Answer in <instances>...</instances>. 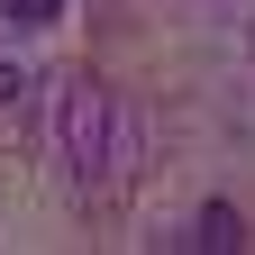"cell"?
I'll list each match as a JSON object with an SVG mask.
<instances>
[{"label":"cell","mask_w":255,"mask_h":255,"mask_svg":"<svg viewBox=\"0 0 255 255\" xmlns=\"http://www.w3.org/2000/svg\"><path fill=\"white\" fill-rule=\"evenodd\" d=\"M27 101V73H18V64H0V110H18Z\"/></svg>","instance_id":"cell-4"},{"label":"cell","mask_w":255,"mask_h":255,"mask_svg":"<svg viewBox=\"0 0 255 255\" xmlns=\"http://www.w3.org/2000/svg\"><path fill=\"white\" fill-rule=\"evenodd\" d=\"M182 246H191V255H237V246H246V219H237L228 201H210L201 219H191V237H182Z\"/></svg>","instance_id":"cell-2"},{"label":"cell","mask_w":255,"mask_h":255,"mask_svg":"<svg viewBox=\"0 0 255 255\" xmlns=\"http://www.w3.org/2000/svg\"><path fill=\"white\" fill-rule=\"evenodd\" d=\"M0 18H9V27H55L64 0H0Z\"/></svg>","instance_id":"cell-3"},{"label":"cell","mask_w":255,"mask_h":255,"mask_svg":"<svg viewBox=\"0 0 255 255\" xmlns=\"http://www.w3.org/2000/svg\"><path fill=\"white\" fill-rule=\"evenodd\" d=\"M55 137H64L73 182H101V164H110V91L91 82V73L64 82V101H55Z\"/></svg>","instance_id":"cell-1"}]
</instances>
